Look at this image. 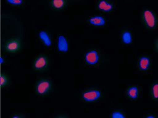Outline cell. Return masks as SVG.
Segmentation results:
<instances>
[{"label": "cell", "mask_w": 158, "mask_h": 118, "mask_svg": "<svg viewBox=\"0 0 158 118\" xmlns=\"http://www.w3.org/2000/svg\"><path fill=\"white\" fill-rule=\"evenodd\" d=\"M39 37L45 46L50 47L52 46V37L49 33L46 30H40L39 33Z\"/></svg>", "instance_id": "obj_12"}, {"label": "cell", "mask_w": 158, "mask_h": 118, "mask_svg": "<svg viewBox=\"0 0 158 118\" xmlns=\"http://www.w3.org/2000/svg\"><path fill=\"white\" fill-rule=\"evenodd\" d=\"M103 97L101 90L96 87H90L83 90L80 97L83 102L86 104H93L100 101Z\"/></svg>", "instance_id": "obj_4"}, {"label": "cell", "mask_w": 158, "mask_h": 118, "mask_svg": "<svg viewBox=\"0 0 158 118\" xmlns=\"http://www.w3.org/2000/svg\"><path fill=\"white\" fill-rule=\"evenodd\" d=\"M68 1L66 0H51L49 2L51 8L55 11H62L67 7Z\"/></svg>", "instance_id": "obj_13"}, {"label": "cell", "mask_w": 158, "mask_h": 118, "mask_svg": "<svg viewBox=\"0 0 158 118\" xmlns=\"http://www.w3.org/2000/svg\"><path fill=\"white\" fill-rule=\"evenodd\" d=\"M86 23L89 25L94 27H103L106 25L107 20L101 15H94L86 19Z\"/></svg>", "instance_id": "obj_9"}, {"label": "cell", "mask_w": 158, "mask_h": 118, "mask_svg": "<svg viewBox=\"0 0 158 118\" xmlns=\"http://www.w3.org/2000/svg\"><path fill=\"white\" fill-rule=\"evenodd\" d=\"M54 88V84L50 79L40 78L34 86L35 93L39 97L44 98L50 95Z\"/></svg>", "instance_id": "obj_3"}, {"label": "cell", "mask_w": 158, "mask_h": 118, "mask_svg": "<svg viewBox=\"0 0 158 118\" xmlns=\"http://www.w3.org/2000/svg\"><path fill=\"white\" fill-rule=\"evenodd\" d=\"M141 92V87L139 85H132L128 86L125 91L127 98L132 101H136L140 97Z\"/></svg>", "instance_id": "obj_8"}, {"label": "cell", "mask_w": 158, "mask_h": 118, "mask_svg": "<svg viewBox=\"0 0 158 118\" xmlns=\"http://www.w3.org/2000/svg\"><path fill=\"white\" fill-rule=\"evenodd\" d=\"M25 117L26 116L25 115L22 114V113H15L11 116V118H25Z\"/></svg>", "instance_id": "obj_20"}, {"label": "cell", "mask_w": 158, "mask_h": 118, "mask_svg": "<svg viewBox=\"0 0 158 118\" xmlns=\"http://www.w3.org/2000/svg\"><path fill=\"white\" fill-rule=\"evenodd\" d=\"M21 41L19 38H13L7 41L4 45L6 52L10 53H16L21 49Z\"/></svg>", "instance_id": "obj_10"}, {"label": "cell", "mask_w": 158, "mask_h": 118, "mask_svg": "<svg viewBox=\"0 0 158 118\" xmlns=\"http://www.w3.org/2000/svg\"><path fill=\"white\" fill-rule=\"evenodd\" d=\"M152 59L148 55H142L139 56L137 59L136 67L139 72L147 73L152 67Z\"/></svg>", "instance_id": "obj_6"}, {"label": "cell", "mask_w": 158, "mask_h": 118, "mask_svg": "<svg viewBox=\"0 0 158 118\" xmlns=\"http://www.w3.org/2000/svg\"><path fill=\"white\" fill-rule=\"evenodd\" d=\"M55 118H69V116H67V115H64V114H63V115H62V114H59V115H56V116H54Z\"/></svg>", "instance_id": "obj_22"}, {"label": "cell", "mask_w": 158, "mask_h": 118, "mask_svg": "<svg viewBox=\"0 0 158 118\" xmlns=\"http://www.w3.org/2000/svg\"><path fill=\"white\" fill-rule=\"evenodd\" d=\"M140 19L145 27L148 30L153 31L156 30L158 26V17L156 13L150 8L144 9L140 14Z\"/></svg>", "instance_id": "obj_1"}, {"label": "cell", "mask_w": 158, "mask_h": 118, "mask_svg": "<svg viewBox=\"0 0 158 118\" xmlns=\"http://www.w3.org/2000/svg\"><path fill=\"white\" fill-rule=\"evenodd\" d=\"M50 60L45 54L37 56L33 61L32 68L35 72L42 73L46 72L50 66Z\"/></svg>", "instance_id": "obj_5"}, {"label": "cell", "mask_w": 158, "mask_h": 118, "mask_svg": "<svg viewBox=\"0 0 158 118\" xmlns=\"http://www.w3.org/2000/svg\"><path fill=\"white\" fill-rule=\"evenodd\" d=\"M83 59L86 65L95 67L100 66L103 62L104 58L100 50L97 49H91L85 52Z\"/></svg>", "instance_id": "obj_2"}, {"label": "cell", "mask_w": 158, "mask_h": 118, "mask_svg": "<svg viewBox=\"0 0 158 118\" xmlns=\"http://www.w3.org/2000/svg\"><path fill=\"white\" fill-rule=\"evenodd\" d=\"M6 2L10 6H23L25 3L23 0H7Z\"/></svg>", "instance_id": "obj_18"}, {"label": "cell", "mask_w": 158, "mask_h": 118, "mask_svg": "<svg viewBox=\"0 0 158 118\" xmlns=\"http://www.w3.org/2000/svg\"><path fill=\"white\" fill-rule=\"evenodd\" d=\"M6 58L4 57H2V56H1V58H0V63H1V64H4L6 63Z\"/></svg>", "instance_id": "obj_23"}, {"label": "cell", "mask_w": 158, "mask_h": 118, "mask_svg": "<svg viewBox=\"0 0 158 118\" xmlns=\"http://www.w3.org/2000/svg\"><path fill=\"white\" fill-rule=\"evenodd\" d=\"M120 38L121 41L124 45H131L133 43V35L131 31L128 30H122L121 33Z\"/></svg>", "instance_id": "obj_14"}, {"label": "cell", "mask_w": 158, "mask_h": 118, "mask_svg": "<svg viewBox=\"0 0 158 118\" xmlns=\"http://www.w3.org/2000/svg\"><path fill=\"white\" fill-rule=\"evenodd\" d=\"M10 79L6 73H1L0 75V86L1 88H4L9 84Z\"/></svg>", "instance_id": "obj_16"}, {"label": "cell", "mask_w": 158, "mask_h": 118, "mask_svg": "<svg viewBox=\"0 0 158 118\" xmlns=\"http://www.w3.org/2000/svg\"><path fill=\"white\" fill-rule=\"evenodd\" d=\"M153 49L155 50V52L156 53L158 52V36H156V37L155 38L153 44Z\"/></svg>", "instance_id": "obj_19"}, {"label": "cell", "mask_w": 158, "mask_h": 118, "mask_svg": "<svg viewBox=\"0 0 158 118\" xmlns=\"http://www.w3.org/2000/svg\"><path fill=\"white\" fill-rule=\"evenodd\" d=\"M111 117L112 118H126V115L121 110H115L111 113Z\"/></svg>", "instance_id": "obj_17"}, {"label": "cell", "mask_w": 158, "mask_h": 118, "mask_svg": "<svg viewBox=\"0 0 158 118\" xmlns=\"http://www.w3.org/2000/svg\"><path fill=\"white\" fill-rule=\"evenodd\" d=\"M144 118H156V115L153 114V113H148L146 114V116H144Z\"/></svg>", "instance_id": "obj_21"}, {"label": "cell", "mask_w": 158, "mask_h": 118, "mask_svg": "<svg viewBox=\"0 0 158 118\" xmlns=\"http://www.w3.org/2000/svg\"><path fill=\"white\" fill-rule=\"evenodd\" d=\"M96 8L100 12L109 14L114 11L115 5L111 1L99 0L96 3Z\"/></svg>", "instance_id": "obj_7"}, {"label": "cell", "mask_w": 158, "mask_h": 118, "mask_svg": "<svg viewBox=\"0 0 158 118\" xmlns=\"http://www.w3.org/2000/svg\"><path fill=\"white\" fill-rule=\"evenodd\" d=\"M149 95L151 99L157 102L158 101V81H155L149 86Z\"/></svg>", "instance_id": "obj_15"}, {"label": "cell", "mask_w": 158, "mask_h": 118, "mask_svg": "<svg viewBox=\"0 0 158 118\" xmlns=\"http://www.w3.org/2000/svg\"><path fill=\"white\" fill-rule=\"evenodd\" d=\"M69 49V44L65 36L60 35L57 41V50L61 53H66Z\"/></svg>", "instance_id": "obj_11"}]
</instances>
